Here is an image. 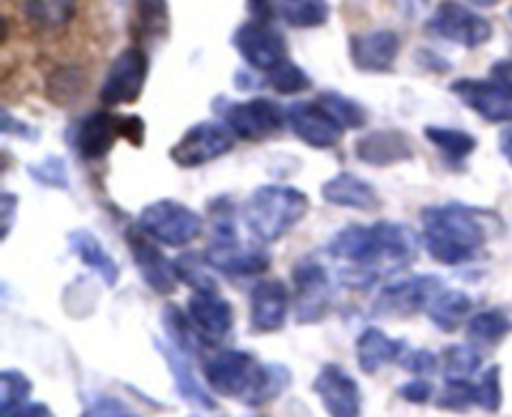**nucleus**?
<instances>
[{
    "label": "nucleus",
    "instance_id": "obj_1",
    "mask_svg": "<svg viewBox=\"0 0 512 417\" xmlns=\"http://www.w3.org/2000/svg\"><path fill=\"white\" fill-rule=\"evenodd\" d=\"M330 255L355 265L348 273L353 288H368L380 268L395 270L418 255V235L408 225L383 220L375 225H348L330 240Z\"/></svg>",
    "mask_w": 512,
    "mask_h": 417
},
{
    "label": "nucleus",
    "instance_id": "obj_2",
    "mask_svg": "<svg viewBox=\"0 0 512 417\" xmlns=\"http://www.w3.org/2000/svg\"><path fill=\"white\" fill-rule=\"evenodd\" d=\"M205 385L220 398H233L258 408L283 395L290 385L285 365H263L245 350H220L203 365Z\"/></svg>",
    "mask_w": 512,
    "mask_h": 417
},
{
    "label": "nucleus",
    "instance_id": "obj_3",
    "mask_svg": "<svg viewBox=\"0 0 512 417\" xmlns=\"http://www.w3.org/2000/svg\"><path fill=\"white\" fill-rule=\"evenodd\" d=\"M423 243L438 263L465 265L483 248L485 228L468 205H433L423 210Z\"/></svg>",
    "mask_w": 512,
    "mask_h": 417
},
{
    "label": "nucleus",
    "instance_id": "obj_4",
    "mask_svg": "<svg viewBox=\"0 0 512 417\" xmlns=\"http://www.w3.org/2000/svg\"><path fill=\"white\" fill-rule=\"evenodd\" d=\"M310 200L290 185H263L245 205V223L260 243L285 238L308 215Z\"/></svg>",
    "mask_w": 512,
    "mask_h": 417
},
{
    "label": "nucleus",
    "instance_id": "obj_5",
    "mask_svg": "<svg viewBox=\"0 0 512 417\" xmlns=\"http://www.w3.org/2000/svg\"><path fill=\"white\" fill-rule=\"evenodd\" d=\"M215 215V233L213 243L205 250V258H208L210 268L220 270L223 275H230V278H250V275H260L268 270L270 258L263 253V250L243 248L238 240V233H235L233 223V210L225 203L218 208L213 205Z\"/></svg>",
    "mask_w": 512,
    "mask_h": 417
},
{
    "label": "nucleus",
    "instance_id": "obj_6",
    "mask_svg": "<svg viewBox=\"0 0 512 417\" xmlns=\"http://www.w3.org/2000/svg\"><path fill=\"white\" fill-rule=\"evenodd\" d=\"M138 228L155 243L183 248L203 233V218L178 200H155L143 208Z\"/></svg>",
    "mask_w": 512,
    "mask_h": 417
},
{
    "label": "nucleus",
    "instance_id": "obj_7",
    "mask_svg": "<svg viewBox=\"0 0 512 417\" xmlns=\"http://www.w3.org/2000/svg\"><path fill=\"white\" fill-rule=\"evenodd\" d=\"M145 78H148V55L138 45H130L123 53L115 55L113 65L105 73L103 85H100V100L105 108L133 105L143 93Z\"/></svg>",
    "mask_w": 512,
    "mask_h": 417
},
{
    "label": "nucleus",
    "instance_id": "obj_8",
    "mask_svg": "<svg viewBox=\"0 0 512 417\" xmlns=\"http://www.w3.org/2000/svg\"><path fill=\"white\" fill-rule=\"evenodd\" d=\"M428 30L438 38L465 45V48H480L493 38L490 20L458 0H443L435 8L433 18L428 20Z\"/></svg>",
    "mask_w": 512,
    "mask_h": 417
},
{
    "label": "nucleus",
    "instance_id": "obj_9",
    "mask_svg": "<svg viewBox=\"0 0 512 417\" xmlns=\"http://www.w3.org/2000/svg\"><path fill=\"white\" fill-rule=\"evenodd\" d=\"M235 135L230 133L228 125L213 123H195L183 133V138L170 148V158L180 165V168H198V165H208L213 160L223 158L233 150Z\"/></svg>",
    "mask_w": 512,
    "mask_h": 417
},
{
    "label": "nucleus",
    "instance_id": "obj_10",
    "mask_svg": "<svg viewBox=\"0 0 512 417\" xmlns=\"http://www.w3.org/2000/svg\"><path fill=\"white\" fill-rule=\"evenodd\" d=\"M283 108L270 98H250L240 100L225 108L223 120L230 128V133L240 140H265L273 133H278L285 123Z\"/></svg>",
    "mask_w": 512,
    "mask_h": 417
},
{
    "label": "nucleus",
    "instance_id": "obj_11",
    "mask_svg": "<svg viewBox=\"0 0 512 417\" xmlns=\"http://www.w3.org/2000/svg\"><path fill=\"white\" fill-rule=\"evenodd\" d=\"M455 95L488 123H512V85L488 75L485 80L460 78L450 85Z\"/></svg>",
    "mask_w": 512,
    "mask_h": 417
},
{
    "label": "nucleus",
    "instance_id": "obj_12",
    "mask_svg": "<svg viewBox=\"0 0 512 417\" xmlns=\"http://www.w3.org/2000/svg\"><path fill=\"white\" fill-rule=\"evenodd\" d=\"M235 50L240 58L255 70H270L278 68L280 63L288 60V48H285V38L278 28L270 23H260V20H250L235 30Z\"/></svg>",
    "mask_w": 512,
    "mask_h": 417
},
{
    "label": "nucleus",
    "instance_id": "obj_13",
    "mask_svg": "<svg viewBox=\"0 0 512 417\" xmlns=\"http://www.w3.org/2000/svg\"><path fill=\"white\" fill-rule=\"evenodd\" d=\"M440 283L435 275H415L388 283L375 300V313L390 318H410V315L428 310L430 300L440 293Z\"/></svg>",
    "mask_w": 512,
    "mask_h": 417
},
{
    "label": "nucleus",
    "instance_id": "obj_14",
    "mask_svg": "<svg viewBox=\"0 0 512 417\" xmlns=\"http://www.w3.org/2000/svg\"><path fill=\"white\" fill-rule=\"evenodd\" d=\"M313 390L330 417H360L363 413V393L353 375L345 373L340 365H323L315 375Z\"/></svg>",
    "mask_w": 512,
    "mask_h": 417
},
{
    "label": "nucleus",
    "instance_id": "obj_15",
    "mask_svg": "<svg viewBox=\"0 0 512 417\" xmlns=\"http://www.w3.org/2000/svg\"><path fill=\"white\" fill-rule=\"evenodd\" d=\"M128 240V248L133 253L135 265H138V273L143 275L145 285H148L153 293L158 295H170L178 288V273H175V263H170L163 253H160L158 245L150 243L148 235L143 230H128L125 233Z\"/></svg>",
    "mask_w": 512,
    "mask_h": 417
},
{
    "label": "nucleus",
    "instance_id": "obj_16",
    "mask_svg": "<svg viewBox=\"0 0 512 417\" xmlns=\"http://www.w3.org/2000/svg\"><path fill=\"white\" fill-rule=\"evenodd\" d=\"M288 123L293 128V133L303 140L305 145L310 148H318V150H328L335 148L343 138L345 128L343 125L335 123L330 118L328 110L313 100V103H293L288 108Z\"/></svg>",
    "mask_w": 512,
    "mask_h": 417
},
{
    "label": "nucleus",
    "instance_id": "obj_17",
    "mask_svg": "<svg viewBox=\"0 0 512 417\" xmlns=\"http://www.w3.org/2000/svg\"><path fill=\"white\" fill-rule=\"evenodd\" d=\"M295 293H298L300 323H318L330 308V278L315 260H300L293 268Z\"/></svg>",
    "mask_w": 512,
    "mask_h": 417
},
{
    "label": "nucleus",
    "instance_id": "obj_18",
    "mask_svg": "<svg viewBox=\"0 0 512 417\" xmlns=\"http://www.w3.org/2000/svg\"><path fill=\"white\" fill-rule=\"evenodd\" d=\"M188 318L200 330L208 345L220 343L233 330V305L218 290H195L188 300Z\"/></svg>",
    "mask_w": 512,
    "mask_h": 417
},
{
    "label": "nucleus",
    "instance_id": "obj_19",
    "mask_svg": "<svg viewBox=\"0 0 512 417\" xmlns=\"http://www.w3.org/2000/svg\"><path fill=\"white\" fill-rule=\"evenodd\" d=\"M290 293L283 280H260L250 290V325L255 333H275L285 325Z\"/></svg>",
    "mask_w": 512,
    "mask_h": 417
},
{
    "label": "nucleus",
    "instance_id": "obj_20",
    "mask_svg": "<svg viewBox=\"0 0 512 417\" xmlns=\"http://www.w3.org/2000/svg\"><path fill=\"white\" fill-rule=\"evenodd\" d=\"M123 138V118L98 110L80 120L75 133V148L85 160H100L113 150L115 140Z\"/></svg>",
    "mask_w": 512,
    "mask_h": 417
},
{
    "label": "nucleus",
    "instance_id": "obj_21",
    "mask_svg": "<svg viewBox=\"0 0 512 417\" xmlns=\"http://www.w3.org/2000/svg\"><path fill=\"white\" fill-rule=\"evenodd\" d=\"M400 53V38L393 30H370V33L353 35L350 40V58L355 68L365 73H385L393 68Z\"/></svg>",
    "mask_w": 512,
    "mask_h": 417
},
{
    "label": "nucleus",
    "instance_id": "obj_22",
    "mask_svg": "<svg viewBox=\"0 0 512 417\" xmlns=\"http://www.w3.org/2000/svg\"><path fill=\"white\" fill-rule=\"evenodd\" d=\"M355 155L368 165H395L405 163L415 155L413 140L403 130H375L355 145Z\"/></svg>",
    "mask_w": 512,
    "mask_h": 417
},
{
    "label": "nucleus",
    "instance_id": "obj_23",
    "mask_svg": "<svg viewBox=\"0 0 512 417\" xmlns=\"http://www.w3.org/2000/svg\"><path fill=\"white\" fill-rule=\"evenodd\" d=\"M323 198L330 205H338V208H350L360 210V213H373L378 210L380 198L375 193L373 185L368 180L358 178L355 173H340L335 178H330L323 185Z\"/></svg>",
    "mask_w": 512,
    "mask_h": 417
},
{
    "label": "nucleus",
    "instance_id": "obj_24",
    "mask_svg": "<svg viewBox=\"0 0 512 417\" xmlns=\"http://www.w3.org/2000/svg\"><path fill=\"white\" fill-rule=\"evenodd\" d=\"M405 353L403 340L390 338L385 330L380 328H368L358 338V345H355V355H358V365L363 373L373 375L378 373L380 368H385L393 360H400Z\"/></svg>",
    "mask_w": 512,
    "mask_h": 417
},
{
    "label": "nucleus",
    "instance_id": "obj_25",
    "mask_svg": "<svg viewBox=\"0 0 512 417\" xmlns=\"http://www.w3.org/2000/svg\"><path fill=\"white\" fill-rule=\"evenodd\" d=\"M68 243H70V250L78 255L80 263L88 265L90 270H95L105 285L113 288V285L118 283V275H120L118 263H115L113 255L100 245V240L95 238L90 230H73V233L68 235Z\"/></svg>",
    "mask_w": 512,
    "mask_h": 417
},
{
    "label": "nucleus",
    "instance_id": "obj_26",
    "mask_svg": "<svg viewBox=\"0 0 512 417\" xmlns=\"http://www.w3.org/2000/svg\"><path fill=\"white\" fill-rule=\"evenodd\" d=\"M78 0H23V15L38 33H60L73 23Z\"/></svg>",
    "mask_w": 512,
    "mask_h": 417
},
{
    "label": "nucleus",
    "instance_id": "obj_27",
    "mask_svg": "<svg viewBox=\"0 0 512 417\" xmlns=\"http://www.w3.org/2000/svg\"><path fill=\"white\" fill-rule=\"evenodd\" d=\"M158 350L163 353V358L168 360V368L170 373H173V380H175V390H178L180 395H183L188 403L193 405H200V408L205 410H213L215 408V400L213 395L208 393V390L203 388V385L198 383V378L193 375V370H190V363L185 360V355L180 348H170V345H158Z\"/></svg>",
    "mask_w": 512,
    "mask_h": 417
},
{
    "label": "nucleus",
    "instance_id": "obj_28",
    "mask_svg": "<svg viewBox=\"0 0 512 417\" xmlns=\"http://www.w3.org/2000/svg\"><path fill=\"white\" fill-rule=\"evenodd\" d=\"M473 310V300L463 290H440L428 305V318L433 320V325L443 333H455L460 325L465 323V318Z\"/></svg>",
    "mask_w": 512,
    "mask_h": 417
},
{
    "label": "nucleus",
    "instance_id": "obj_29",
    "mask_svg": "<svg viewBox=\"0 0 512 417\" xmlns=\"http://www.w3.org/2000/svg\"><path fill=\"white\" fill-rule=\"evenodd\" d=\"M512 333V313L505 308H490L468 323L470 345H498Z\"/></svg>",
    "mask_w": 512,
    "mask_h": 417
},
{
    "label": "nucleus",
    "instance_id": "obj_30",
    "mask_svg": "<svg viewBox=\"0 0 512 417\" xmlns=\"http://www.w3.org/2000/svg\"><path fill=\"white\" fill-rule=\"evenodd\" d=\"M163 325L170 343H173L175 348L183 350V353H200L203 345H208V340L200 335V330L195 328L193 320L188 318V313H183V310L175 308V305H168V308L163 310Z\"/></svg>",
    "mask_w": 512,
    "mask_h": 417
},
{
    "label": "nucleus",
    "instance_id": "obj_31",
    "mask_svg": "<svg viewBox=\"0 0 512 417\" xmlns=\"http://www.w3.org/2000/svg\"><path fill=\"white\" fill-rule=\"evenodd\" d=\"M278 13L293 28H318L330 18L328 0H278Z\"/></svg>",
    "mask_w": 512,
    "mask_h": 417
},
{
    "label": "nucleus",
    "instance_id": "obj_32",
    "mask_svg": "<svg viewBox=\"0 0 512 417\" xmlns=\"http://www.w3.org/2000/svg\"><path fill=\"white\" fill-rule=\"evenodd\" d=\"M425 138H428L435 148L443 150L450 160H465L475 148H478V140L470 133L455 128H440V125L425 128Z\"/></svg>",
    "mask_w": 512,
    "mask_h": 417
},
{
    "label": "nucleus",
    "instance_id": "obj_33",
    "mask_svg": "<svg viewBox=\"0 0 512 417\" xmlns=\"http://www.w3.org/2000/svg\"><path fill=\"white\" fill-rule=\"evenodd\" d=\"M318 103L323 105V108L330 113V118H333L338 125H343L345 130L363 128L365 120H368V113H365L363 105H360L358 100L348 98V95H340V93H333V90H328V93L318 95Z\"/></svg>",
    "mask_w": 512,
    "mask_h": 417
},
{
    "label": "nucleus",
    "instance_id": "obj_34",
    "mask_svg": "<svg viewBox=\"0 0 512 417\" xmlns=\"http://www.w3.org/2000/svg\"><path fill=\"white\" fill-rule=\"evenodd\" d=\"M480 353L473 345H453L440 355L445 380H470L480 368Z\"/></svg>",
    "mask_w": 512,
    "mask_h": 417
},
{
    "label": "nucleus",
    "instance_id": "obj_35",
    "mask_svg": "<svg viewBox=\"0 0 512 417\" xmlns=\"http://www.w3.org/2000/svg\"><path fill=\"white\" fill-rule=\"evenodd\" d=\"M30 390L33 385H30L28 375H23L20 370H5L0 375V415H10L28 405Z\"/></svg>",
    "mask_w": 512,
    "mask_h": 417
},
{
    "label": "nucleus",
    "instance_id": "obj_36",
    "mask_svg": "<svg viewBox=\"0 0 512 417\" xmlns=\"http://www.w3.org/2000/svg\"><path fill=\"white\" fill-rule=\"evenodd\" d=\"M268 78L275 93L280 95H295L310 88V75L305 73L300 65H295L293 60H285V63H280L278 68L270 70Z\"/></svg>",
    "mask_w": 512,
    "mask_h": 417
},
{
    "label": "nucleus",
    "instance_id": "obj_37",
    "mask_svg": "<svg viewBox=\"0 0 512 417\" xmlns=\"http://www.w3.org/2000/svg\"><path fill=\"white\" fill-rule=\"evenodd\" d=\"M138 28L143 38H158L168 30V3L165 0H138Z\"/></svg>",
    "mask_w": 512,
    "mask_h": 417
},
{
    "label": "nucleus",
    "instance_id": "obj_38",
    "mask_svg": "<svg viewBox=\"0 0 512 417\" xmlns=\"http://www.w3.org/2000/svg\"><path fill=\"white\" fill-rule=\"evenodd\" d=\"M205 268H210L205 255L200 258V255L188 253L183 255V258L175 260V273H178V280H183L185 285H193L195 290H215L213 278H210Z\"/></svg>",
    "mask_w": 512,
    "mask_h": 417
},
{
    "label": "nucleus",
    "instance_id": "obj_39",
    "mask_svg": "<svg viewBox=\"0 0 512 417\" xmlns=\"http://www.w3.org/2000/svg\"><path fill=\"white\" fill-rule=\"evenodd\" d=\"M475 405H480L485 413H498L503 408V385H500L498 365L485 370L478 383H475Z\"/></svg>",
    "mask_w": 512,
    "mask_h": 417
},
{
    "label": "nucleus",
    "instance_id": "obj_40",
    "mask_svg": "<svg viewBox=\"0 0 512 417\" xmlns=\"http://www.w3.org/2000/svg\"><path fill=\"white\" fill-rule=\"evenodd\" d=\"M475 405V383L470 380H445L443 393L438 395V408L450 413H468Z\"/></svg>",
    "mask_w": 512,
    "mask_h": 417
},
{
    "label": "nucleus",
    "instance_id": "obj_41",
    "mask_svg": "<svg viewBox=\"0 0 512 417\" xmlns=\"http://www.w3.org/2000/svg\"><path fill=\"white\" fill-rule=\"evenodd\" d=\"M30 175H33L38 183L50 185V188H68V170H65L63 160L48 158L43 163L30 165Z\"/></svg>",
    "mask_w": 512,
    "mask_h": 417
},
{
    "label": "nucleus",
    "instance_id": "obj_42",
    "mask_svg": "<svg viewBox=\"0 0 512 417\" xmlns=\"http://www.w3.org/2000/svg\"><path fill=\"white\" fill-rule=\"evenodd\" d=\"M80 417H143V415H138L133 408H128L123 400L103 395V398H95L93 403H88V408L80 413Z\"/></svg>",
    "mask_w": 512,
    "mask_h": 417
},
{
    "label": "nucleus",
    "instance_id": "obj_43",
    "mask_svg": "<svg viewBox=\"0 0 512 417\" xmlns=\"http://www.w3.org/2000/svg\"><path fill=\"white\" fill-rule=\"evenodd\" d=\"M68 75H70L68 70H63V73H58L55 78H50V83H48V93L50 90L58 88V93L50 95V98H53L58 105L60 103L68 105L75 95L83 93V78H78V75H75V78H68Z\"/></svg>",
    "mask_w": 512,
    "mask_h": 417
},
{
    "label": "nucleus",
    "instance_id": "obj_44",
    "mask_svg": "<svg viewBox=\"0 0 512 417\" xmlns=\"http://www.w3.org/2000/svg\"><path fill=\"white\" fill-rule=\"evenodd\" d=\"M400 363H403V368L408 370V373L420 375V378H425V375L433 373V370L438 368V358H435L430 350H410V353H405L403 358H400Z\"/></svg>",
    "mask_w": 512,
    "mask_h": 417
},
{
    "label": "nucleus",
    "instance_id": "obj_45",
    "mask_svg": "<svg viewBox=\"0 0 512 417\" xmlns=\"http://www.w3.org/2000/svg\"><path fill=\"white\" fill-rule=\"evenodd\" d=\"M398 395L405 400V403L423 405L433 398V385H430L425 378H415L410 380V383H405L403 388L398 390Z\"/></svg>",
    "mask_w": 512,
    "mask_h": 417
},
{
    "label": "nucleus",
    "instance_id": "obj_46",
    "mask_svg": "<svg viewBox=\"0 0 512 417\" xmlns=\"http://www.w3.org/2000/svg\"><path fill=\"white\" fill-rule=\"evenodd\" d=\"M3 417H55V415H53V410L48 408V405L28 403V405H23V408L15 410V413L3 415Z\"/></svg>",
    "mask_w": 512,
    "mask_h": 417
},
{
    "label": "nucleus",
    "instance_id": "obj_47",
    "mask_svg": "<svg viewBox=\"0 0 512 417\" xmlns=\"http://www.w3.org/2000/svg\"><path fill=\"white\" fill-rule=\"evenodd\" d=\"M490 75H493V78H498V80H503V83L512 85V58L498 60V63L490 68Z\"/></svg>",
    "mask_w": 512,
    "mask_h": 417
},
{
    "label": "nucleus",
    "instance_id": "obj_48",
    "mask_svg": "<svg viewBox=\"0 0 512 417\" xmlns=\"http://www.w3.org/2000/svg\"><path fill=\"white\" fill-rule=\"evenodd\" d=\"M3 208H5V215H3V223H5V235H8V228H10V220H13V208H15V198L10 193L3 195Z\"/></svg>",
    "mask_w": 512,
    "mask_h": 417
},
{
    "label": "nucleus",
    "instance_id": "obj_49",
    "mask_svg": "<svg viewBox=\"0 0 512 417\" xmlns=\"http://www.w3.org/2000/svg\"><path fill=\"white\" fill-rule=\"evenodd\" d=\"M500 150H503L505 160L512 165V125L508 130H505L503 135H500Z\"/></svg>",
    "mask_w": 512,
    "mask_h": 417
},
{
    "label": "nucleus",
    "instance_id": "obj_50",
    "mask_svg": "<svg viewBox=\"0 0 512 417\" xmlns=\"http://www.w3.org/2000/svg\"><path fill=\"white\" fill-rule=\"evenodd\" d=\"M468 3L478 5V8H490V5H495V3H498V0H468Z\"/></svg>",
    "mask_w": 512,
    "mask_h": 417
},
{
    "label": "nucleus",
    "instance_id": "obj_51",
    "mask_svg": "<svg viewBox=\"0 0 512 417\" xmlns=\"http://www.w3.org/2000/svg\"><path fill=\"white\" fill-rule=\"evenodd\" d=\"M250 3H258V5H263V3H268V0H250Z\"/></svg>",
    "mask_w": 512,
    "mask_h": 417
},
{
    "label": "nucleus",
    "instance_id": "obj_52",
    "mask_svg": "<svg viewBox=\"0 0 512 417\" xmlns=\"http://www.w3.org/2000/svg\"><path fill=\"white\" fill-rule=\"evenodd\" d=\"M510 15H512V10H510Z\"/></svg>",
    "mask_w": 512,
    "mask_h": 417
}]
</instances>
